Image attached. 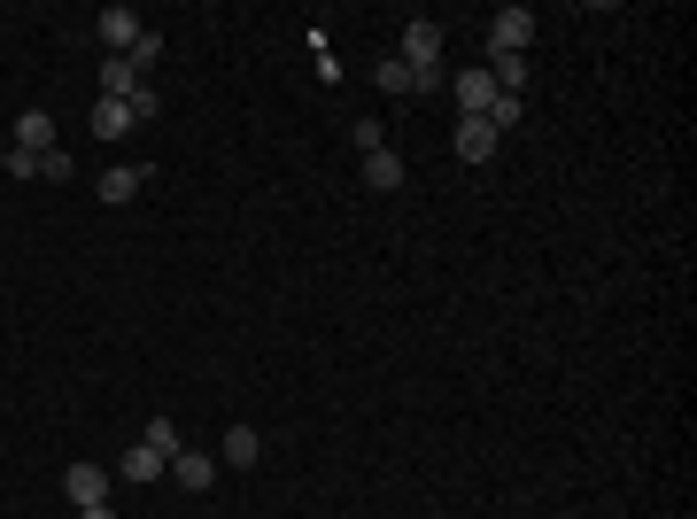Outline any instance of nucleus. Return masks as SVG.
I'll use <instances>...</instances> for the list:
<instances>
[{
    "mask_svg": "<svg viewBox=\"0 0 697 519\" xmlns=\"http://www.w3.org/2000/svg\"><path fill=\"white\" fill-rule=\"evenodd\" d=\"M256 458H264V435H256V426H233V435H225V450H217V465H256Z\"/></svg>",
    "mask_w": 697,
    "mask_h": 519,
    "instance_id": "9d476101",
    "label": "nucleus"
},
{
    "mask_svg": "<svg viewBox=\"0 0 697 519\" xmlns=\"http://www.w3.org/2000/svg\"><path fill=\"white\" fill-rule=\"evenodd\" d=\"M373 85H380V94H418V78H411V70H403L395 55H388V62L373 70Z\"/></svg>",
    "mask_w": 697,
    "mask_h": 519,
    "instance_id": "f3484780",
    "label": "nucleus"
},
{
    "mask_svg": "<svg viewBox=\"0 0 697 519\" xmlns=\"http://www.w3.org/2000/svg\"><path fill=\"white\" fill-rule=\"evenodd\" d=\"M535 9H496V24H488V55H528L535 47Z\"/></svg>",
    "mask_w": 697,
    "mask_h": 519,
    "instance_id": "f03ea898",
    "label": "nucleus"
},
{
    "mask_svg": "<svg viewBox=\"0 0 697 519\" xmlns=\"http://www.w3.org/2000/svg\"><path fill=\"white\" fill-rule=\"evenodd\" d=\"M170 481H179L187 496H202V488L217 481V458H202V450H179V458H170Z\"/></svg>",
    "mask_w": 697,
    "mask_h": 519,
    "instance_id": "6e6552de",
    "label": "nucleus"
},
{
    "mask_svg": "<svg viewBox=\"0 0 697 519\" xmlns=\"http://www.w3.org/2000/svg\"><path fill=\"white\" fill-rule=\"evenodd\" d=\"M0 170H9V148H0Z\"/></svg>",
    "mask_w": 697,
    "mask_h": 519,
    "instance_id": "5701e85b",
    "label": "nucleus"
},
{
    "mask_svg": "<svg viewBox=\"0 0 697 519\" xmlns=\"http://www.w3.org/2000/svg\"><path fill=\"white\" fill-rule=\"evenodd\" d=\"M125 62H132V70H140V78H147V70H155V62H163V32H140V39H132V55H125Z\"/></svg>",
    "mask_w": 697,
    "mask_h": 519,
    "instance_id": "6ab92c4d",
    "label": "nucleus"
},
{
    "mask_svg": "<svg viewBox=\"0 0 697 519\" xmlns=\"http://www.w3.org/2000/svg\"><path fill=\"white\" fill-rule=\"evenodd\" d=\"M365 187H373V194H395V187H403V155H395L388 140L365 148Z\"/></svg>",
    "mask_w": 697,
    "mask_h": 519,
    "instance_id": "423d86ee",
    "label": "nucleus"
},
{
    "mask_svg": "<svg viewBox=\"0 0 697 519\" xmlns=\"http://www.w3.org/2000/svg\"><path fill=\"white\" fill-rule=\"evenodd\" d=\"M140 187H147V170H132V163H109L102 170V202H132Z\"/></svg>",
    "mask_w": 697,
    "mask_h": 519,
    "instance_id": "9b49d317",
    "label": "nucleus"
},
{
    "mask_svg": "<svg viewBox=\"0 0 697 519\" xmlns=\"http://www.w3.org/2000/svg\"><path fill=\"white\" fill-rule=\"evenodd\" d=\"M132 132V109L125 102H94V140H125Z\"/></svg>",
    "mask_w": 697,
    "mask_h": 519,
    "instance_id": "2eb2a0df",
    "label": "nucleus"
},
{
    "mask_svg": "<svg viewBox=\"0 0 697 519\" xmlns=\"http://www.w3.org/2000/svg\"><path fill=\"white\" fill-rule=\"evenodd\" d=\"M395 62L418 78V94H426V85H450V78H442V24H418V16H411V24H403V55H395Z\"/></svg>",
    "mask_w": 697,
    "mask_h": 519,
    "instance_id": "f257e3e1",
    "label": "nucleus"
},
{
    "mask_svg": "<svg viewBox=\"0 0 697 519\" xmlns=\"http://www.w3.org/2000/svg\"><path fill=\"white\" fill-rule=\"evenodd\" d=\"M140 443H147V450H155L163 465H170V458L187 450V435H179V426H170V418H147V435H140Z\"/></svg>",
    "mask_w": 697,
    "mask_h": 519,
    "instance_id": "4468645a",
    "label": "nucleus"
},
{
    "mask_svg": "<svg viewBox=\"0 0 697 519\" xmlns=\"http://www.w3.org/2000/svg\"><path fill=\"white\" fill-rule=\"evenodd\" d=\"M488 78H496V94L519 102V85H528V55H488Z\"/></svg>",
    "mask_w": 697,
    "mask_h": 519,
    "instance_id": "ddd939ff",
    "label": "nucleus"
},
{
    "mask_svg": "<svg viewBox=\"0 0 697 519\" xmlns=\"http://www.w3.org/2000/svg\"><path fill=\"white\" fill-rule=\"evenodd\" d=\"M458 155H465V163H488V155H496V125H488V117H458Z\"/></svg>",
    "mask_w": 697,
    "mask_h": 519,
    "instance_id": "1a4fd4ad",
    "label": "nucleus"
},
{
    "mask_svg": "<svg viewBox=\"0 0 697 519\" xmlns=\"http://www.w3.org/2000/svg\"><path fill=\"white\" fill-rule=\"evenodd\" d=\"M450 94H458V117H488V109H496V78H488V70H458Z\"/></svg>",
    "mask_w": 697,
    "mask_h": 519,
    "instance_id": "7ed1b4c3",
    "label": "nucleus"
},
{
    "mask_svg": "<svg viewBox=\"0 0 697 519\" xmlns=\"http://www.w3.org/2000/svg\"><path fill=\"white\" fill-rule=\"evenodd\" d=\"M9 140H16V155H47V148H55V117H47V109H24Z\"/></svg>",
    "mask_w": 697,
    "mask_h": 519,
    "instance_id": "0eeeda50",
    "label": "nucleus"
},
{
    "mask_svg": "<svg viewBox=\"0 0 697 519\" xmlns=\"http://www.w3.org/2000/svg\"><path fill=\"white\" fill-rule=\"evenodd\" d=\"M62 496H70L78 511L109 504V465H70V473H62Z\"/></svg>",
    "mask_w": 697,
    "mask_h": 519,
    "instance_id": "20e7f679",
    "label": "nucleus"
},
{
    "mask_svg": "<svg viewBox=\"0 0 697 519\" xmlns=\"http://www.w3.org/2000/svg\"><path fill=\"white\" fill-rule=\"evenodd\" d=\"M488 125H496V140H504V132L519 125V102H511V94H496V109H488Z\"/></svg>",
    "mask_w": 697,
    "mask_h": 519,
    "instance_id": "412c9836",
    "label": "nucleus"
},
{
    "mask_svg": "<svg viewBox=\"0 0 697 519\" xmlns=\"http://www.w3.org/2000/svg\"><path fill=\"white\" fill-rule=\"evenodd\" d=\"M94 32H102V47H109V55H132V39H140L147 24H140L132 9H102V16H94Z\"/></svg>",
    "mask_w": 697,
    "mask_h": 519,
    "instance_id": "39448f33",
    "label": "nucleus"
},
{
    "mask_svg": "<svg viewBox=\"0 0 697 519\" xmlns=\"http://www.w3.org/2000/svg\"><path fill=\"white\" fill-rule=\"evenodd\" d=\"M78 519H117V511H109V504H94V511H78Z\"/></svg>",
    "mask_w": 697,
    "mask_h": 519,
    "instance_id": "4be33fe9",
    "label": "nucleus"
},
{
    "mask_svg": "<svg viewBox=\"0 0 697 519\" xmlns=\"http://www.w3.org/2000/svg\"><path fill=\"white\" fill-rule=\"evenodd\" d=\"M125 109H132V125H155V117H163V94H155V85H132Z\"/></svg>",
    "mask_w": 697,
    "mask_h": 519,
    "instance_id": "a211bd4d",
    "label": "nucleus"
},
{
    "mask_svg": "<svg viewBox=\"0 0 697 519\" xmlns=\"http://www.w3.org/2000/svg\"><path fill=\"white\" fill-rule=\"evenodd\" d=\"M117 473H125V481H155V473H170V465H163V458L140 443V450H125V458H117Z\"/></svg>",
    "mask_w": 697,
    "mask_h": 519,
    "instance_id": "dca6fc26",
    "label": "nucleus"
},
{
    "mask_svg": "<svg viewBox=\"0 0 697 519\" xmlns=\"http://www.w3.org/2000/svg\"><path fill=\"white\" fill-rule=\"evenodd\" d=\"M132 85H147V78H140V70H132L125 55H109V62H102V102H125Z\"/></svg>",
    "mask_w": 697,
    "mask_h": 519,
    "instance_id": "f8f14e48",
    "label": "nucleus"
},
{
    "mask_svg": "<svg viewBox=\"0 0 697 519\" xmlns=\"http://www.w3.org/2000/svg\"><path fill=\"white\" fill-rule=\"evenodd\" d=\"M39 179H55V187H70V179H78V163H70V148H47V155H39Z\"/></svg>",
    "mask_w": 697,
    "mask_h": 519,
    "instance_id": "aec40b11",
    "label": "nucleus"
}]
</instances>
